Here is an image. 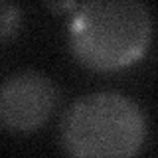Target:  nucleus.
<instances>
[{"label":"nucleus","instance_id":"1","mask_svg":"<svg viewBox=\"0 0 158 158\" xmlns=\"http://www.w3.org/2000/svg\"><path fill=\"white\" fill-rule=\"evenodd\" d=\"M152 40V20L140 0H87L69 26V49L83 67L117 71L138 61Z\"/></svg>","mask_w":158,"mask_h":158},{"label":"nucleus","instance_id":"2","mask_svg":"<svg viewBox=\"0 0 158 158\" xmlns=\"http://www.w3.org/2000/svg\"><path fill=\"white\" fill-rule=\"evenodd\" d=\"M144 111L115 91L77 99L61 118V144L79 158L132 156L146 140Z\"/></svg>","mask_w":158,"mask_h":158},{"label":"nucleus","instance_id":"3","mask_svg":"<svg viewBox=\"0 0 158 158\" xmlns=\"http://www.w3.org/2000/svg\"><path fill=\"white\" fill-rule=\"evenodd\" d=\"M57 87L40 71H20L0 85V127L10 132H34L57 107Z\"/></svg>","mask_w":158,"mask_h":158},{"label":"nucleus","instance_id":"4","mask_svg":"<svg viewBox=\"0 0 158 158\" xmlns=\"http://www.w3.org/2000/svg\"><path fill=\"white\" fill-rule=\"evenodd\" d=\"M20 28H22V10L16 4L0 2V42L14 40Z\"/></svg>","mask_w":158,"mask_h":158},{"label":"nucleus","instance_id":"5","mask_svg":"<svg viewBox=\"0 0 158 158\" xmlns=\"http://www.w3.org/2000/svg\"><path fill=\"white\" fill-rule=\"evenodd\" d=\"M44 6L56 16H63L77 8V0H44Z\"/></svg>","mask_w":158,"mask_h":158}]
</instances>
